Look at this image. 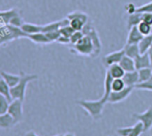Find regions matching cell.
Instances as JSON below:
<instances>
[{"mask_svg": "<svg viewBox=\"0 0 152 136\" xmlns=\"http://www.w3.org/2000/svg\"><path fill=\"white\" fill-rule=\"evenodd\" d=\"M20 75H21V79L18 84L15 87L11 88V96L13 99H21L24 101L26 89H27L28 84L32 81L38 80L39 77L37 75H30L23 71L20 73Z\"/></svg>", "mask_w": 152, "mask_h": 136, "instance_id": "cell-1", "label": "cell"}, {"mask_svg": "<svg viewBox=\"0 0 152 136\" xmlns=\"http://www.w3.org/2000/svg\"><path fill=\"white\" fill-rule=\"evenodd\" d=\"M77 105L82 107L91 116L93 120H99L102 116V112L106 103L102 101L101 99L99 100H77Z\"/></svg>", "mask_w": 152, "mask_h": 136, "instance_id": "cell-2", "label": "cell"}, {"mask_svg": "<svg viewBox=\"0 0 152 136\" xmlns=\"http://www.w3.org/2000/svg\"><path fill=\"white\" fill-rule=\"evenodd\" d=\"M71 51L77 55L94 57L95 48L91 39L89 36L84 35L82 39H80L76 44L72 45V48L71 49Z\"/></svg>", "mask_w": 152, "mask_h": 136, "instance_id": "cell-3", "label": "cell"}, {"mask_svg": "<svg viewBox=\"0 0 152 136\" xmlns=\"http://www.w3.org/2000/svg\"><path fill=\"white\" fill-rule=\"evenodd\" d=\"M83 32L84 35H87L89 36L93 44H94V48H95V54H94V57H97L100 52H101V48H102V44H101V40H100V38L99 36V33L97 31V30L95 29V27L92 25V23L91 22H88L83 29Z\"/></svg>", "mask_w": 152, "mask_h": 136, "instance_id": "cell-4", "label": "cell"}, {"mask_svg": "<svg viewBox=\"0 0 152 136\" xmlns=\"http://www.w3.org/2000/svg\"><path fill=\"white\" fill-rule=\"evenodd\" d=\"M23 101L21 99H13L8 107L7 113L15 119L16 124L23 120Z\"/></svg>", "mask_w": 152, "mask_h": 136, "instance_id": "cell-5", "label": "cell"}, {"mask_svg": "<svg viewBox=\"0 0 152 136\" xmlns=\"http://www.w3.org/2000/svg\"><path fill=\"white\" fill-rule=\"evenodd\" d=\"M135 88L132 86H126L124 90L118 91H112L108 97L107 103L110 104H117L124 100H125L132 92V91Z\"/></svg>", "mask_w": 152, "mask_h": 136, "instance_id": "cell-6", "label": "cell"}, {"mask_svg": "<svg viewBox=\"0 0 152 136\" xmlns=\"http://www.w3.org/2000/svg\"><path fill=\"white\" fill-rule=\"evenodd\" d=\"M132 117L142 123L144 127V132H148L152 128V105L143 113H134Z\"/></svg>", "mask_w": 152, "mask_h": 136, "instance_id": "cell-7", "label": "cell"}, {"mask_svg": "<svg viewBox=\"0 0 152 136\" xmlns=\"http://www.w3.org/2000/svg\"><path fill=\"white\" fill-rule=\"evenodd\" d=\"M124 48L120 49V50H117V51H115V52H112L108 55H106L102 61H103V64L104 65H106L107 67H109L110 65L112 64H119L121 59L123 58V56H124Z\"/></svg>", "mask_w": 152, "mask_h": 136, "instance_id": "cell-8", "label": "cell"}, {"mask_svg": "<svg viewBox=\"0 0 152 136\" xmlns=\"http://www.w3.org/2000/svg\"><path fill=\"white\" fill-rule=\"evenodd\" d=\"M113 80H114V78L111 76L109 72L107 70L106 75H105V80H104V93L101 97L102 101H104L105 103H107L108 97H109L110 93L112 92V82H113Z\"/></svg>", "mask_w": 152, "mask_h": 136, "instance_id": "cell-9", "label": "cell"}, {"mask_svg": "<svg viewBox=\"0 0 152 136\" xmlns=\"http://www.w3.org/2000/svg\"><path fill=\"white\" fill-rule=\"evenodd\" d=\"M134 62H135L136 70H140V69H142V68L151 67V64H150V60H149L148 52L144 53V54H140L134 59Z\"/></svg>", "mask_w": 152, "mask_h": 136, "instance_id": "cell-10", "label": "cell"}, {"mask_svg": "<svg viewBox=\"0 0 152 136\" xmlns=\"http://www.w3.org/2000/svg\"><path fill=\"white\" fill-rule=\"evenodd\" d=\"M143 37L144 36L139 31L137 26H133L129 29L126 44H139V42L142 39Z\"/></svg>", "mask_w": 152, "mask_h": 136, "instance_id": "cell-11", "label": "cell"}, {"mask_svg": "<svg viewBox=\"0 0 152 136\" xmlns=\"http://www.w3.org/2000/svg\"><path fill=\"white\" fill-rule=\"evenodd\" d=\"M0 75L3 77V79L6 81V83L9 85L10 88L15 87L18 84V83L20 82V79H21L20 74L19 75H13V74H9L7 72L1 71V72H0Z\"/></svg>", "mask_w": 152, "mask_h": 136, "instance_id": "cell-12", "label": "cell"}, {"mask_svg": "<svg viewBox=\"0 0 152 136\" xmlns=\"http://www.w3.org/2000/svg\"><path fill=\"white\" fill-rule=\"evenodd\" d=\"M124 82L125 83L126 86H132L135 88L136 84L139 83V74L138 71H132V72H126L123 77Z\"/></svg>", "mask_w": 152, "mask_h": 136, "instance_id": "cell-13", "label": "cell"}, {"mask_svg": "<svg viewBox=\"0 0 152 136\" xmlns=\"http://www.w3.org/2000/svg\"><path fill=\"white\" fill-rule=\"evenodd\" d=\"M27 39H29L31 41L36 44H40V45H47V44L51 43L48 38L47 37L46 33L44 32H38V33L27 35Z\"/></svg>", "mask_w": 152, "mask_h": 136, "instance_id": "cell-14", "label": "cell"}, {"mask_svg": "<svg viewBox=\"0 0 152 136\" xmlns=\"http://www.w3.org/2000/svg\"><path fill=\"white\" fill-rule=\"evenodd\" d=\"M20 28L26 35L42 32V25H39V24H34V23H23Z\"/></svg>", "mask_w": 152, "mask_h": 136, "instance_id": "cell-15", "label": "cell"}, {"mask_svg": "<svg viewBox=\"0 0 152 136\" xmlns=\"http://www.w3.org/2000/svg\"><path fill=\"white\" fill-rule=\"evenodd\" d=\"M119 64L123 67V69L126 72H132L136 70V67H135V62L134 59L127 56H124L123 58L121 59Z\"/></svg>", "mask_w": 152, "mask_h": 136, "instance_id": "cell-16", "label": "cell"}, {"mask_svg": "<svg viewBox=\"0 0 152 136\" xmlns=\"http://www.w3.org/2000/svg\"><path fill=\"white\" fill-rule=\"evenodd\" d=\"M15 125H16V123L8 113L0 115V128L1 129H9Z\"/></svg>", "mask_w": 152, "mask_h": 136, "instance_id": "cell-17", "label": "cell"}, {"mask_svg": "<svg viewBox=\"0 0 152 136\" xmlns=\"http://www.w3.org/2000/svg\"><path fill=\"white\" fill-rule=\"evenodd\" d=\"M138 46H139L140 54L147 53L149 50V48L152 47V33L149 35L144 36L142 38V39L139 42Z\"/></svg>", "mask_w": 152, "mask_h": 136, "instance_id": "cell-18", "label": "cell"}, {"mask_svg": "<svg viewBox=\"0 0 152 136\" xmlns=\"http://www.w3.org/2000/svg\"><path fill=\"white\" fill-rule=\"evenodd\" d=\"M107 71L109 72V74L111 75V76L114 79H117V78H123L125 71L123 69V67L119 64H112L108 67Z\"/></svg>", "mask_w": 152, "mask_h": 136, "instance_id": "cell-19", "label": "cell"}, {"mask_svg": "<svg viewBox=\"0 0 152 136\" xmlns=\"http://www.w3.org/2000/svg\"><path fill=\"white\" fill-rule=\"evenodd\" d=\"M124 50L125 56L132 59H135L140 54L138 44H126L124 47Z\"/></svg>", "mask_w": 152, "mask_h": 136, "instance_id": "cell-20", "label": "cell"}, {"mask_svg": "<svg viewBox=\"0 0 152 136\" xmlns=\"http://www.w3.org/2000/svg\"><path fill=\"white\" fill-rule=\"evenodd\" d=\"M19 14H20V12L16 8H12V9L7 10V11H2L1 12V17H0V19H1L4 22V23L6 25H8L10 21L12 20V18L14 16H15L16 15H19Z\"/></svg>", "mask_w": 152, "mask_h": 136, "instance_id": "cell-21", "label": "cell"}, {"mask_svg": "<svg viewBox=\"0 0 152 136\" xmlns=\"http://www.w3.org/2000/svg\"><path fill=\"white\" fill-rule=\"evenodd\" d=\"M0 94L5 96L10 102L13 100V98L11 96V88L1 75H0Z\"/></svg>", "mask_w": 152, "mask_h": 136, "instance_id": "cell-22", "label": "cell"}, {"mask_svg": "<svg viewBox=\"0 0 152 136\" xmlns=\"http://www.w3.org/2000/svg\"><path fill=\"white\" fill-rule=\"evenodd\" d=\"M66 18L70 21L72 19H79L81 21H83L85 24L89 22V16L87 14L82 12V11H78V10H76V11H73L70 14H68L66 15Z\"/></svg>", "mask_w": 152, "mask_h": 136, "instance_id": "cell-23", "label": "cell"}, {"mask_svg": "<svg viewBox=\"0 0 152 136\" xmlns=\"http://www.w3.org/2000/svg\"><path fill=\"white\" fill-rule=\"evenodd\" d=\"M141 21H142V14L134 13V14L129 15V17L127 19V27H128V29H131L133 26H137Z\"/></svg>", "mask_w": 152, "mask_h": 136, "instance_id": "cell-24", "label": "cell"}, {"mask_svg": "<svg viewBox=\"0 0 152 136\" xmlns=\"http://www.w3.org/2000/svg\"><path fill=\"white\" fill-rule=\"evenodd\" d=\"M137 71L139 74V83H144L152 77V67L142 68V69H140Z\"/></svg>", "mask_w": 152, "mask_h": 136, "instance_id": "cell-25", "label": "cell"}, {"mask_svg": "<svg viewBox=\"0 0 152 136\" xmlns=\"http://www.w3.org/2000/svg\"><path fill=\"white\" fill-rule=\"evenodd\" d=\"M137 28L139 30V31L143 35V36H147V35H149L151 34V29H152V26L149 25L148 23L141 21L138 25H137Z\"/></svg>", "mask_w": 152, "mask_h": 136, "instance_id": "cell-26", "label": "cell"}, {"mask_svg": "<svg viewBox=\"0 0 152 136\" xmlns=\"http://www.w3.org/2000/svg\"><path fill=\"white\" fill-rule=\"evenodd\" d=\"M10 101L3 95L0 94V115L7 114L8 111Z\"/></svg>", "mask_w": 152, "mask_h": 136, "instance_id": "cell-27", "label": "cell"}, {"mask_svg": "<svg viewBox=\"0 0 152 136\" xmlns=\"http://www.w3.org/2000/svg\"><path fill=\"white\" fill-rule=\"evenodd\" d=\"M125 87H126V84L124 82L123 78L114 79L112 82V91H118L124 90Z\"/></svg>", "mask_w": 152, "mask_h": 136, "instance_id": "cell-28", "label": "cell"}, {"mask_svg": "<svg viewBox=\"0 0 152 136\" xmlns=\"http://www.w3.org/2000/svg\"><path fill=\"white\" fill-rule=\"evenodd\" d=\"M145 132H144V127L141 122L138 121L133 126H132V132L130 134V136H141V134Z\"/></svg>", "mask_w": 152, "mask_h": 136, "instance_id": "cell-29", "label": "cell"}, {"mask_svg": "<svg viewBox=\"0 0 152 136\" xmlns=\"http://www.w3.org/2000/svg\"><path fill=\"white\" fill-rule=\"evenodd\" d=\"M70 26L75 31H83V27H84V25H85V23L83 22V21H81V20H79V19H72V20H70Z\"/></svg>", "mask_w": 152, "mask_h": 136, "instance_id": "cell-30", "label": "cell"}, {"mask_svg": "<svg viewBox=\"0 0 152 136\" xmlns=\"http://www.w3.org/2000/svg\"><path fill=\"white\" fill-rule=\"evenodd\" d=\"M135 89L137 90H140V91H152V77L144 82V83H140L138 84H136L135 86Z\"/></svg>", "mask_w": 152, "mask_h": 136, "instance_id": "cell-31", "label": "cell"}, {"mask_svg": "<svg viewBox=\"0 0 152 136\" xmlns=\"http://www.w3.org/2000/svg\"><path fill=\"white\" fill-rule=\"evenodd\" d=\"M140 14H146V13H152V2L144 4L140 7H136V12Z\"/></svg>", "mask_w": 152, "mask_h": 136, "instance_id": "cell-32", "label": "cell"}, {"mask_svg": "<svg viewBox=\"0 0 152 136\" xmlns=\"http://www.w3.org/2000/svg\"><path fill=\"white\" fill-rule=\"evenodd\" d=\"M59 31H60L61 35L70 38V37L73 34V32H74L75 31L70 26V24H68V25H64V26L61 27V28L59 29Z\"/></svg>", "mask_w": 152, "mask_h": 136, "instance_id": "cell-33", "label": "cell"}, {"mask_svg": "<svg viewBox=\"0 0 152 136\" xmlns=\"http://www.w3.org/2000/svg\"><path fill=\"white\" fill-rule=\"evenodd\" d=\"M24 22H23V17L20 15V14L19 15H16L15 16H14L13 18H12V20L10 21V23H9V24L8 25H12V26H14V27H18V28H20L22 25H23V23Z\"/></svg>", "mask_w": 152, "mask_h": 136, "instance_id": "cell-34", "label": "cell"}, {"mask_svg": "<svg viewBox=\"0 0 152 136\" xmlns=\"http://www.w3.org/2000/svg\"><path fill=\"white\" fill-rule=\"evenodd\" d=\"M84 34L83 32V31H74L73 34L70 37V40H71V44L72 45H74L77 43L80 39H82L83 38Z\"/></svg>", "mask_w": 152, "mask_h": 136, "instance_id": "cell-35", "label": "cell"}, {"mask_svg": "<svg viewBox=\"0 0 152 136\" xmlns=\"http://www.w3.org/2000/svg\"><path fill=\"white\" fill-rule=\"evenodd\" d=\"M47 37L48 38V39L50 40V42H55L57 41V39H59V37L61 36V33L58 31H49V32H46Z\"/></svg>", "mask_w": 152, "mask_h": 136, "instance_id": "cell-36", "label": "cell"}, {"mask_svg": "<svg viewBox=\"0 0 152 136\" xmlns=\"http://www.w3.org/2000/svg\"><path fill=\"white\" fill-rule=\"evenodd\" d=\"M132 130V126L118 128V129H116V133L119 136H130Z\"/></svg>", "mask_w": 152, "mask_h": 136, "instance_id": "cell-37", "label": "cell"}, {"mask_svg": "<svg viewBox=\"0 0 152 136\" xmlns=\"http://www.w3.org/2000/svg\"><path fill=\"white\" fill-rule=\"evenodd\" d=\"M142 21L152 26V13L142 14Z\"/></svg>", "mask_w": 152, "mask_h": 136, "instance_id": "cell-38", "label": "cell"}, {"mask_svg": "<svg viewBox=\"0 0 152 136\" xmlns=\"http://www.w3.org/2000/svg\"><path fill=\"white\" fill-rule=\"evenodd\" d=\"M56 42H58V43H60V44H63V45H69V44H71L70 38L65 37V36H63V35H61V36L59 37V39H57Z\"/></svg>", "mask_w": 152, "mask_h": 136, "instance_id": "cell-39", "label": "cell"}, {"mask_svg": "<svg viewBox=\"0 0 152 136\" xmlns=\"http://www.w3.org/2000/svg\"><path fill=\"white\" fill-rule=\"evenodd\" d=\"M125 10H126V12L128 13V15H132V14H134V13L136 12V7H135L132 3L127 4V5L125 6Z\"/></svg>", "mask_w": 152, "mask_h": 136, "instance_id": "cell-40", "label": "cell"}, {"mask_svg": "<svg viewBox=\"0 0 152 136\" xmlns=\"http://www.w3.org/2000/svg\"><path fill=\"white\" fill-rule=\"evenodd\" d=\"M25 136H39V135L33 131H29L25 133Z\"/></svg>", "mask_w": 152, "mask_h": 136, "instance_id": "cell-41", "label": "cell"}, {"mask_svg": "<svg viewBox=\"0 0 152 136\" xmlns=\"http://www.w3.org/2000/svg\"><path fill=\"white\" fill-rule=\"evenodd\" d=\"M148 56H149V60H150V64H151V67H152V47L149 48V50L148 51Z\"/></svg>", "mask_w": 152, "mask_h": 136, "instance_id": "cell-42", "label": "cell"}, {"mask_svg": "<svg viewBox=\"0 0 152 136\" xmlns=\"http://www.w3.org/2000/svg\"><path fill=\"white\" fill-rule=\"evenodd\" d=\"M64 136H76V135H75L74 133H72V132H69L64 133Z\"/></svg>", "mask_w": 152, "mask_h": 136, "instance_id": "cell-43", "label": "cell"}, {"mask_svg": "<svg viewBox=\"0 0 152 136\" xmlns=\"http://www.w3.org/2000/svg\"><path fill=\"white\" fill-rule=\"evenodd\" d=\"M55 136H64V134H57V135H55Z\"/></svg>", "mask_w": 152, "mask_h": 136, "instance_id": "cell-44", "label": "cell"}, {"mask_svg": "<svg viewBox=\"0 0 152 136\" xmlns=\"http://www.w3.org/2000/svg\"><path fill=\"white\" fill-rule=\"evenodd\" d=\"M1 12H2V11H0V17H1Z\"/></svg>", "mask_w": 152, "mask_h": 136, "instance_id": "cell-45", "label": "cell"}]
</instances>
